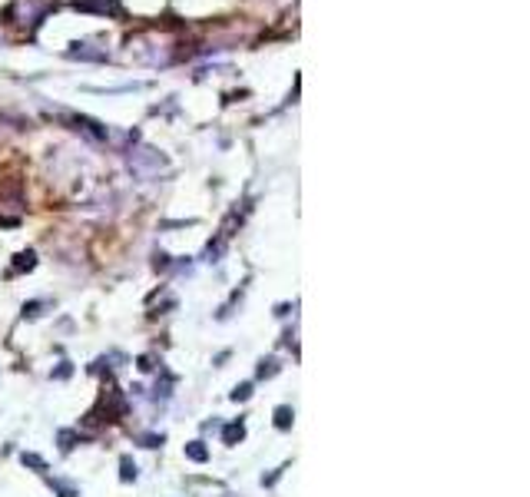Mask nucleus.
<instances>
[{"mask_svg": "<svg viewBox=\"0 0 530 497\" xmlns=\"http://www.w3.org/2000/svg\"><path fill=\"white\" fill-rule=\"evenodd\" d=\"M249 395H252V385H239L236 391H232V401H246Z\"/></svg>", "mask_w": 530, "mask_h": 497, "instance_id": "39448f33", "label": "nucleus"}, {"mask_svg": "<svg viewBox=\"0 0 530 497\" xmlns=\"http://www.w3.org/2000/svg\"><path fill=\"white\" fill-rule=\"evenodd\" d=\"M242 434H246V428H242V424H229V428H226V444L242 441Z\"/></svg>", "mask_w": 530, "mask_h": 497, "instance_id": "f03ea898", "label": "nucleus"}, {"mask_svg": "<svg viewBox=\"0 0 530 497\" xmlns=\"http://www.w3.org/2000/svg\"><path fill=\"white\" fill-rule=\"evenodd\" d=\"M275 424H278V428H288V424H292V408H278V411H275Z\"/></svg>", "mask_w": 530, "mask_h": 497, "instance_id": "20e7f679", "label": "nucleus"}, {"mask_svg": "<svg viewBox=\"0 0 530 497\" xmlns=\"http://www.w3.org/2000/svg\"><path fill=\"white\" fill-rule=\"evenodd\" d=\"M119 468H123V474H119L123 481H133V478H136V464H133L129 458H123V461H119Z\"/></svg>", "mask_w": 530, "mask_h": 497, "instance_id": "7ed1b4c3", "label": "nucleus"}, {"mask_svg": "<svg viewBox=\"0 0 530 497\" xmlns=\"http://www.w3.org/2000/svg\"><path fill=\"white\" fill-rule=\"evenodd\" d=\"M186 458H192V461H206V458H209V451L202 448V441H192V444H186Z\"/></svg>", "mask_w": 530, "mask_h": 497, "instance_id": "f257e3e1", "label": "nucleus"}]
</instances>
